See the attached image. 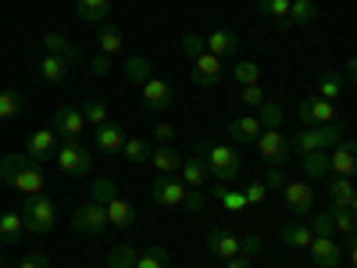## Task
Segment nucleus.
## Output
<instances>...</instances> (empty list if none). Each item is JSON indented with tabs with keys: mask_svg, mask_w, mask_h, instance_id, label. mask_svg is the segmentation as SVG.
<instances>
[{
	"mask_svg": "<svg viewBox=\"0 0 357 268\" xmlns=\"http://www.w3.org/2000/svg\"><path fill=\"white\" fill-rule=\"evenodd\" d=\"M254 118H257V122H261V129H279L286 114H282L279 100H264V104L257 107V114H254Z\"/></svg>",
	"mask_w": 357,
	"mask_h": 268,
	"instance_id": "obj_34",
	"label": "nucleus"
},
{
	"mask_svg": "<svg viewBox=\"0 0 357 268\" xmlns=\"http://www.w3.org/2000/svg\"><path fill=\"white\" fill-rule=\"evenodd\" d=\"M347 268H354V265H347Z\"/></svg>",
	"mask_w": 357,
	"mask_h": 268,
	"instance_id": "obj_59",
	"label": "nucleus"
},
{
	"mask_svg": "<svg viewBox=\"0 0 357 268\" xmlns=\"http://www.w3.org/2000/svg\"><path fill=\"white\" fill-rule=\"evenodd\" d=\"M357 79V57H347V68H343V82H354Z\"/></svg>",
	"mask_w": 357,
	"mask_h": 268,
	"instance_id": "obj_56",
	"label": "nucleus"
},
{
	"mask_svg": "<svg viewBox=\"0 0 357 268\" xmlns=\"http://www.w3.org/2000/svg\"><path fill=\"white\" fill-rule=\"evenodd\" d=\"M186 197V183L183 179H172V175H158L154 186H151V200L161 207H178Z\"/></svg>",
	"mask_w": 357,
	"mask_h": 268,
	"instance_id": "obj_9",
	"label": "nucleus"
},
{
	"mask_svg": "<svg viewBox=\"0 0 357 268\" xmlns=\"http://www.w3.org/2000/svg\"><path fill=\"white\" fill-rule=\"evenodd\" d=\"M136 258H139V251H136V247L118 244V247H111V251H107V268H136Z\"/></svg>",
	"mask_w": 357,
	"mask_h": 268,
	"instance_id": "obj_33",
	"label": "nucleus"
},
{
	"mask_svg": "<svg viewBox=\"0 0 357 268\" xmlns=\"http://www.w3.org/2000/svg\"><path fill=\"white\" fill-rule=\"evenodd\" d=\"M296 118L304 126H325V122H336V104L325 100V97H307L301 107H296Z\"/></svg>",
	"mask_w": 357,
	"mask_h": 268,
	"instance_id": "obj_10",
	"label": "nucleus"
},
{
	"mask_svg": "<svg viewBox=\"0 0 357 268\" xmlns=\"http://www.w3.org/2000/svg\"><path fill=\"white\" fill-rule=\"evenodd\" d=\"M243 197H247V204H264L268 190H264V183H250V186L243 190Z\"/></svg>",
	"mask_w": 357,
	"mask_h": 268,
	"instance_id": "obj_52",
	"label": "nucleus"
},
{
	"mask_svg": "<svg viewBox=\"0 0 357 268\" xmlns=\"http://www.w3.org/2000/svg\"><path fill=\"white\" fill-rule=\"evenodd\" d=\"M79 111H82L86 122H93V126H104V122H107V107H104L100 100H93V97H89V100H86Z\"/></svg>",
	"mask_w": 357,
	"mask_h": 268,
	"instance_id": "obj_44",
	"label": "nucleus"
},
{
	"mask_svg": "<svg viewBox=\"0 0 357 268\" xmlns=\"http://www.w3.org/2000/svg\"><path fill=\"white\" fill-rule=\"evenodd\" d=\"M289 4H293V0H254V8H257L264 18H275L279 25L286 22V15H289Z\"/></svg>",
	"mask_w": 357,
	"mask_h": 268,
	"instance_id": "obj_38",
	"label": "nucleus"
},
{
	"mask_svg": "<svg viewBox=\"0 0 357 268\" xmlns=\"http://www.w3.org/2000/svg\"><path fill=\"white\" fill-rule=\"evenodd\" d=\"M93 143H97V151H104V154H118L122 143H126V129L118 122H104V126H97Z\"/></svg>",
	"mask_w": 357,
	"mask_h": 268,
	"instance_id": "obj_19",
	"label": "nucleus"
},
{
	"mask_svg": "<svg viewBox=\"0 0 357 268\" xmlns=\"http://www.w3.org/2000/svg\"><path fill=\"white\" fill-rule=\"evenodd\" d=\"M240 97H243V104H247V107H254V111L268 100V97H264V89H261L257 82H254V86H243V94H240Z\"/></svg>",
	"mask_w": 357,
	"mask_h": 268,
	"instance_id": "obj_49",
	"label": "nucleus"
},
{
	"mask_svg": "<svg viewBox=\"0 0 357 268\" xmlns=\"http://www.w3.org/2000/svg\"><path fill=\"white\" fill-rule=\"evenodd\" d=\"M18 268H50V261H47L40 251H33V254H25V258L18 261Z\"/></svg>",
	"mask_w": 357,
	"mask_h": 268,
	"instance_id": "obj_53",
	"label": "nucleus"
},
{
	"mask_svg": "<svg viewBox=\"0 0 357 268\" xmlns=\"http://www.w3.org/2000/svg\"><path fill=\"white\" fill-rule=\"evenodd\" d=\"M126 79H132V82H146V79H154V68H151V61H146L143 54H132V57H126Z\"/></svg>",
	"mask_w": 357,
	"mask_h": 268,
	"instance_id": "obj_31",
	"label": "nucleus"
},
{
	"mask_svg": "<svg viewBox=\"0 0 357 268\" xmlns=\"http://www.w3.org/2000/svg\"><path fill=\"white\" fill-rule=\"evenodd\" d=\"M261 183H264V190H282V186L289 183V179H286L282 165H268V168H264V179H261Z\"/></svg>",
	"mask_w": 357,
	"mask_h": 268,
	"instance_id": "obj_45",
	"label": "nucleus"
},
{
	"mask_svg": "<svg viewBox=\"0 0 357 268\" xmlns=\"http://www.w3.org/2000/svg\"><path fill=\"white\" fill-rule=\"evenodd\" d=\"M40 72H43V79H47V82H65V75H68V65H65L57 54H47L43 61H40Z\"/></svg>",
	"mask_w": 357,
	"mask_h": 268,
	"instance_id": "obj_37",
	"label": "nucleus"
},
{
	"mask_svg": "<svg viewBox=\"0 0 357 268\" xmlns=\"http://www.w3.org/2000/svg\"><path fill=\"white\" fill-rule=\"evenodd\" d=\"M0 268H11V265H4V258H0Z\"/></svg>",
	"mask_w": 357,
	"mask_h": 268,
	"instance_id": "obj_58",
	"label": "nucleus"
},
{
	"mask_svg": "<svg viewBox=\"0 0 357 268\" xmlns=\"http://www.w3.org/2000/svg\"><path fill=\"white\" fill-rule=\"evenodd\" d=\"M204 165H207V175H215V183H232L243 168V154L229 143H211L204 154Z\"/></svg>",
	"mask_w": 357,
	"mask_h": 268,
	"instance_id": "obj_2",
	"label": "nucleus"
},
{
	"mask_svg": "<svg viewBox=\"0 0 357 268\" xmlns=\"http://www.w3.org/2000/svg\"><path fill=\"white\" fill-rule=\"evenodd\" d=\"M207 251H211V258L229 261V258L240 254V236H232L225 229H211V232H207Z\"/></svg>",
	"mask_w": 357,
	"mask_h": 268,
	"instance_id": "obj_18",
	"label": "nucleus"
},
{
	"mask_svg": "<svg viewBox=\"0 0 357 268\" xmlns=\"http://www.w3.org/2000/svg\"><path fill=\"white\" fill-rule=\"evenodd\" d=\"M232 79L240 82V86H254V82L261 79V68H257V61H250V57H240V61L232 65Z\"/></svg>",
	"mask_w": 357,
	"mask_h": 268,
	"instance_id": "obj_36",
	"label": "nucleus"
},
{
	"mask_svg": "<svg viewBox=\"0 0 357 268\" xmlns=\"http://www.w3.org/2000/svg\"><path fill=\"white\" fill-rule=\"evenodd\" d=\"M257 251H261V236H257V232L240 236V254H243V258H254Z\"/></svg>",
	"mask_w": 357,
	"mask_h": 268,
	"instance_id": "obj_51",
	"label": "nucleus"
},
{
	"mask_svg": "<svg viewBox=\"0 0 357 268\" xmlns=\"http://www.w3.org/2000/svg\"><path fill=\"white\" fill-rule=\"evenodd\" d=\"M225 268H250V258L236 254V258H229V261H225Z\"/></svg>",
	"mask_w": 357,
	"mask_h": 268,
	"instance_id": "obj_57",
	"label": "nucleus"
},
{
	"mask_svg": "<svg viewBox=\"0 0 357 268\" xmlns=\"http://www.w3.org/2000/svg\"><path fill=\"white\" fill-rule=\"evenodd\" d=\"M43 47H47V54H57V57H61V54L68 50V40H65L61 33H47V36H43Z\"/></svg>",
	"mask_w": 357,
	"mask_h": 268,
	"instance_id": "obj_50",
	"label": "nucleus"
},
{
	"mask_svg": "<svg viewBox=\"0 0 357 268\" xmlns=\"http://www.w3.org/2000/svg\"><path fill=\"white\" fill-rule=\"evenodd\" d=\"M25 161H29V158H22V154H4V158H0V183L11 186V179L22 172Z\"/></svg>",
	"mask_w": 357,
	"mask_h": 268,
	"instance_id": "obj_41",
	"label": "nucleus"
},
{
	"mask_svg": "<svg viewBox=\"0 0 357 268\" xmlns=\"http://www.w3.org/2000/svg\"><path fill=\"white\" fill-rule=\"evenodd\" d=\"M72 229L75 232H82V236H93V232H100V229H107V211H104V204H82V207H75V215H72Z\"/></svg>",
	"mask_w": 357,
	"mask_h": 268,
	"instance_id": "obj_6",
	"label": "nucleus"
},
{
	"mask_svg": "<svg viewBox=\"0 0 357 268\" xmlns=\"http://www.w3.org/2000/svg\"><path fill=\"white\" fill-rule=\"evenodd\" d=\"M54 222H57V211H54L50 197H43V193H29V197L22 200V225H25V232L47 236V232L54 229Z\"/></svg>",
	"mask_w": 357,
	"mask_h": 268,
	"instance_id": "obj_3",
	"label": "nucleus"
},
{
	"mask_svg": "<svg viewBox=\"0 0 357 268\" xmlns=\"http://www.w3.org/2000/svg\"><path fill=\"white\" fill-rule=\"evenodd\" d=\"M122 43H126L122 29H118L114 22H100V33H97V47H100V54L114 57L118 50H122Z\"/></svg>",
	"mask_w": 357,
	"mask_h": 268,
	"instance_id": "obj_24",
	"label": "nucleus"
},
{
	"mask_svg": "<svg viewBox=\"0 0 357 268\" xmlns=\"http://www.w3.org/2000/svg\"><path fill=\"white\" fill-rule=\"evenodd\" d=\"M307 229H311L314 236H333V215H329V211H314L311 222H307Z\"/></svg>",
	"mask_w": 357,
	"mask_h": 268,
	"instance_id": "obj_46",
	"label": "nucleus"
},
{
	"mask_svg": "<svg viewBox=\"0 0 357 268\" xmlns=\"http://www.w3.org/2000/svg\"><path fill=\"white\" fill-rule=\"evenodd\" d=\"M75 11H79V18L82 22H107V15H111V0H75Z\"/></svg>",
	"mask_w": 357,
	"mask_h": 268,
	"instance_id": "obj_27",
	"label": "nucleus"
},
{
	"mask_svg": "<svg viewBox=\"0 0 357 268\" xmlns=\"http://www.w3.org/2000/svg\"><path fill=\"white\" fill-rule=\"evenodd\" d=\"M22 232H25V225H22L18 211H4V215H0V244H4V247H18Z\"/></svg>",
	"mask_w": 357,
	"mask_h": 268,
	"instance_id": "obj_23",
	"label": "nucleus"
},
{
	"mask_svg": "<svg viewBox=\"0 0 357 268\" xmlns=\"http://www.w3.org/2000/svg\"><path fill=\"white\" fill-rule=\"evenodd\" d=\"M282 193H286V207L293 218H307L314 211V190L307 183H286Z\"/></svg>",
	"mask_w": 357,
	"mask_h": 268,
	"instance_id": "obj_12",
	"label": "nucleus"
},
{
	"mask_svg": "<svg viewBox=\"0 0 357 268\" xmlns=\"http://www.w3.org/2000/svg\"><path fill=\"white\" fill-rule=\"evenodd\" d=\"M329 204H333V207H350V211H354L357 193H354L350 179H336V175H333V183H329Z\"/></svg>",
	"mask_w": 357,
	"mask_h": 268,
	"instance_id": "obj_26",
	"label": "nucleus"
},
{
	"mask_svg": "<svg viewBox=\"0 0 357 268\" xmlns=\"http://www.w3.org/2000/svg\"><path fill=\"white\" fill-rule=\"evenodd\" d=\"M204 50H207V40H204L200 33H186V36H183V54L190 57V61H193V57H200Z\"/></svg>",
	"mask_w": 357,
	"mask_h": 268,
	"instance_id": "obj_47",
	"label": "nucleus"
},
{
	"mask_svg": "<svg viewBox=\"0 0 357 268\" xmlns=\"http://www.w3.org/2000/svg\"><path fill=\"white\" fill-rule=\"evenodd\" d=\"M329 215H333V232H354V211L350 207H329Z\"/></svg>",
	"mask_w": 357,
	"mask_h": 268,
	"instance_id": "obj_43",
	"label": "nucleus"
},
{
	"mask_svg": "<svg viewBox=\"0 0 357 268\" xmlns=\"http://www.w3.org/2000/svg\"><path fill=\"white\" fill-rule=\"evenodd\" d=\"M104 211H107V225H114V229H132V225H136V218H139L136 204H132V200H126V197L107 200V204H104Z\"/></svg>",
	"mask_w": 357,
	"mask_h": 268,
	"instance_id": "obj_15",
	"label": "nucleus"
},
{
	"mask_svg": "<svg viewBox=\"0 0 357 268\" xmlns=\"http://www.w3.org/2000/svg\"><path fill=\"white\" fill-rule=\"evenodd\" d=\"M43 186H47V175H43V168L40 165H33V161H25L22 165V172L11 179V190H18V193H43Z\"/></svg>",
	"mask_w": 357,
	"mask_h": 268,
	"instance_id": "obj_16",
	"label": "nucleus"
},
{
	"mask_svg": "<svg viewBox=\"0 0 357 268\" xmlns=\"http://www.w3.org/2000/svg\"><path fill=\"white\" fill-rule=\"evenodd\" d=\"M307 251H311V261L318 268H340V261H343V251L333 236H314Z\"/></svg>",
	"mask_w": 357,
	"mask_h": 268,
	"instance_id": "obj_14",
	"label": "nucleus"
},
{
	"mask_svg": "<svg viewBox=\"0 0 357 268\" xmlns=\"http://www.w3.org/2000/svg\"><path fill=\"white\" fill-rule=\"evenodd\" d=\"M307 179H329V154L325 151H314V154H304V165Z\"/></svg>",
	"mask_w": 357,
	"mask_h": 268,
	"instance_id": "obj_35",
	"label": "nucleus"
},
{
	"mask_svg": "<svg viewBox=\"0 0 357 268\" xmlns=\"http://www.w3.org/2000/svg\"><path fill=\"white\" fill-rule=\"evenodd\" d=\"M151 165L158 168V175H172L178 165H183V158H178L175 147H161V151H151Z\"/></svg>",
	"mask_w": 357,
	"mask_h": 268,
	"instance_id": "obj_30",
	"label": "nucleus"
},
{
	"mask_svg": "<svg viewBox=\"0 0 357 268\" xmlns=\"http://www.w3.org/2000/svg\"><path fill=\"white\" fill-rule=\"evenodd\" d=\"M343 140V133H340V126L336 122H325V126H307V129H301L293 140H289V151H296V154H314V151H333V147Z\"/></svg>",
	"mask_w": 357,
	"mask_h": 268,
	"instance_id": "obj_1",
	"label": "nucleus"
},
{
	"mask_svg": "<svg viewBox=\"0 0 357 268\" xmlns=\"http://www.w3.org/2000/svg\"><path fill=\"white\" fill-rule=\"evenodd\" d=\"M343 86H347V82H343L340 72H321V75H318V97H325V100L336 104V97L343 94Z\"/></svg>",
	"mask_w": 357,
	"mask_h": 268,
	"instance_id": "obj_32",
	"label": "nucleus"
},
{
	"mask_svg": "<svg viewBox=\"0 0 357 268\" xmlns=\"http://www.w3.org/2000/svg\"><path fill=\"white\" fill-rule=\"evenodd\" d=\"M25 151H29V158H33V161H50V158L57 154V133H50V129H36L33 136H29Z\"/></svg>",
	"mask_w": 357,
	"mask_h": 268,
	"instance_id": "obj_17",
	"label": "nucleus"
},
{
	"mask_svg": "<svg viewBox=\"0 0 357 268\" xmlns=\"http://www.w3.org/2000/svg\"><path fill=\"white\" fill-rule=\"evenodd\" d=\"M204 204H207V197H204V190H193V186H186V197H183V207L186 211H204Z\"/></svg>",
	"mask_w": 357,
	"mask_h": 268,
	"instance_id": "obj_48",
	"label": "nucleus"
},
{
	"mask_svg": "<svg viewBox=\"0 0 357 268\" xmlns=\"http://www.w3.org/2000/svg\"><path fill=\"white\" fill-rule=\"evenodd\" d=\"M314 15H318V4H314V0H293V4H289V15H286V22H282V29L311 25Z\"/></svg>",
	"mask_w": 357,
	"mask_h": 268,
	"instance_id": "obj_25",
	"label": "nucleus"
},
{
	"mask_svg": "<svg viewBox=\"0 0 357 268\" xmlns=\"http://www.w3.org/2000/svg\"><path fill=\"white\" fill-rule=\"evenodd\" d=\"M193 82L204 86V89H215L222 82V57L207 54V50L200 57H193Z\"/></svg>",
	"mask_w": 357,
	"mask_h": 268,
	"instance_id": "obj_13",
	"label": "nucleus"
},
{
	"mask_svg": "<svg viewBox=\"0 0 357 268\" xmlns=\"http://www.w3.org/2000/svg\"><path fill=\"white\" fill-rule=\"evenodd\" d=\"M139 100H143L146 111H168L172 100H175V89L165 79H146L143 89H139Z\"/></svg>",
	"mask_w": 357,
	"mask_h": 268,
	"instance_id": "obj_8",
	"label": "nucleus"
},
{
	"mask_svg": "<svg viewBox=\"0 0 357 268\" xmlns=\"http://www.w3.org/2000/svg\"><path fill=\"white\" fill-rule=\"evenodd\" d=\"M204 40H207V54H215V57H232L240 50V36L229 33V29H215V33L204 36Z\"/></svg>",
	"mask_w": 357,
	"mask_h": 268,
	"instance_id": "obj_20",
	"label": "nucleus"
},
{
	"mask_svg": "<svg viewBox=\"0 0 357 268\" xmlns=\"http://www.w3.org/2000/svg\"><path fill=\"white\" fill-rule=\"evenodd\" d=\"M357 172V147L350 136H343L336 147H333V154H329V175L336 179H350Z\"/></svg>",
	"mask_w": 357,
	"mask_h": 268,
	"instance_id": "obj_7",
	"label": "nucleus"
},
{
	"mask_svg": "<svg viewBox=\"0 0 357 268\" xmlns=\"http://www.w3.org/2000/svg\"><path fill=\"white\" fill-rule=\"evenodd\" d=\"M178 168H183V183H186V186H193V190H200V186L207 183V179H211V175H207L204 158H190V161H183Z\"/></svg>",
	"mask_w": 357,
	"mask_h": 268,
	"instance_id": "obj_29",
	"label": "nucleus"
},
{
	"mask_svg": "<svg viewBox=\"0 0 357 268\" xmlns=\"http://www.w3.org/2000/svg\"><path fill=\"white\" fill-rule=\"evenodd\" d=\"M168 265H172V258H168L165 247H146L136 258V268H168Z\"/></svg>",
	"mask_w": 357,
	"mask_h": 268,
	"instance_id": "obj_39",
	"label": "nucleus"
},
{
	"mask_svg": "<svg viewBox=\"0 0 357 268\" xmlns=\"http://www.w3.org/2000/svg\"><path fill=\"white\" fill-rule=\"evenodd\" d=\"M50 126L57 133V140H79L82 129H86V118L79 107H57L54 118H50Z\"/></svg>",
	"mask_w": 357,
	"mask_h": 268,
	"instance_id": "obj_11",
	"label": "nucleus"
},
{
	"mask_svg": "<svg viewBox=\"0 0 357 268\" xmlns=\"http://www.w3.org/2000/svg\"><path fill=\"white\" fill-rule=\"evenodd\" d=\"M172 136H175V129H172L168 122H158V126H154V140H158L161 147H168V143H172Z\"/></svg>",
	"mask_w": 357,
	"mask_h": 268,
	"instance_id": "obj_54",
	"label": "nucleus"
},
{
	"mask_svg": "<svg viewBox=\"0 0 357 268\" xmlns=\"http://www.w3.org/2000/svg\"><path fill=\"white\" fill-rule=\"evenodd\" d=\"M89 68H93V75H107L111 72V57L107 54H97L93 61H89Z\"/></svg>",
	"mask_w": 357,
	"mask_h": 268,
	"instance_id": "obj_55",
	"label": "nucleus"
},
{
	"mask_svg": "<svg viewBox=\"0 0 357 268\" xmlns=\"http://www.w3.org/2000/svg\"><path fill=\"white\" fill-rule=\"evenodd\" d=\"M0 186H4V183H0Z\"/></svg>",
	"mask_w": 357,
	"mask_h": 268,
	"instance_id": "obj_60",
	"label": "nucleus"
},
{
	"mask_svg": "<svg viewBox=\"0 0 357 268\" xmlns=\"http://www.w3.org/2000/svg\"><path fill=\"white\" fill-rule=\"evenodd\" d=\"M279 240H282L286 247H301V251H307L311 240H314V232L307 229V222H286L282 232H279Z\"/></svg>",
	"mask_w": 357,
	"mask_h": 268,
	"instance_id": "obj_22",
	"label": "nucleus"
},
{
	"mask_svg": "<svg viewBox=\"0 0 357 268\" xmlns=\"http://www.w3.org/2000/svg\"><path fill=\"white\" fill-rule=\"evenodd\" d=\"M54 158H57V165H61V172L72 175V179L93 172V158H89V151H86L79 140H61V147H57Z\"/></svg>",
	"mask_w": 357,
	"mask_h": 268,
	"instance_id": "obj_4",
	"label": "nucleus"
},
{
	"mask_svg": "<svg viewBox=\"0 0 357 268\" xmlns=\"http://www.w3.org/2000/svg\"><path fill=\"white\" fill-rule=\"evenodd\" d=\"M122 158H126L129 165H146V161H151V143L139 140V136H126V143H122Z\"/></svg>",
	"mask_w": 357,
	"mask_h": 268,
	"instance_id": "obj_28",
	"label": "nucleus"
},
{
	"mask_svg": "<svg viewBox=\"0 0 357 268\" xmlns=\"http://www.w3.org/2000/svg\"><path fill=\"white\" fill-rule=\"evenodd\" d=\"M229 136H232V143H254L261 136V122H257L254 114L232 118V122H229Z\"/></svg>",
	"mask_w": 357,
	"mask_h": 268,
	"instance_id": "obj_21",
	"label": "nucleus"
},
{
	"mask_svg": "<svg viewBox=\"0 0 357 268\" xmlns=\"http://www.w3.org/2000/svg\"><path fill=\"white\" fill-rule=\"evenodd\" d=\"M18 111H22V97L15 94V89H4V94H0V122L15 118Z\"/></svg>",
	"mask_w": 357,
	"mask_h": 268,
	"instance_id": "obj_42",
	"label": "nucleus"
},
{
	"mask_svg": "<svg viewBox=\"0 0 357 268\" xmlns=\"http://www.w3.org/2000/svg\"><path fill=\"white\" fill-rule=\"evenodd\" d=\"M257 143V154L268 161V165H286L289 161V136H282L279 129H261V136L254 140Z\"/></svg>",
	"mask_w": 357,
	"mask_h": 268,
	"instance_id": "obj_5",
	"label": "nucleus"
},
{
	"mask_svg": "<svg viewBox=\"0 0 357 268\" xmlns=\"http://www.w3.org/2000/svg\"><path fill=\"white\" fill-rule=\"evenodd\" d=\"M89 197H93V204H107V200L118 197V183L107 179V175H100V179H93V186H89Z\"/></svg>",
	"mask_w": 357,
	"mask_h": 268,
	"instance_id": "obj_40",
	"label": "nucleus"
}]
</instances>
